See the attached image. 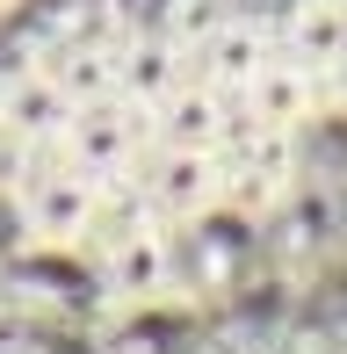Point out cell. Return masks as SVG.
I'll list each match as a JSON object with an SVG mask.
<instances>
[{
  "label": "cell",
  "mask_w": 347,
  "mask_h": 354,
  "mask_svg": "<svg viewBox=\"0 0 347 354\" xmlns=\"http://www.w3.org/2000/svg\"><path fill=\"white\" fill-rule=\"evenodd\" d=\"M87 275L109 311H145V304L181 289V232H138V239H116V246H94Z\"/></svg>",
  "instance_id": "1"
},
{
  "label": "cell",
  "mask_w": 347,
  "mask_h": 354,
  "mask_svg": "<svg viewBox=\"0 0 347 354\" xmlns=\"http://www.w3.org/2000/svg\"><path fill=\"white\" fill-rule=\"evenodd\" d=\"M138 188H145L152 217L167 232H196V224L225 217V167H217V152H160L152 145L138 159Z\"/></svg>",
  "instance_id": "2"
},
{
  "label": "cell",
  "mask_w": 347,
  "mask_h": 354,
  "mask_svg": "<svg viewBox=\"0 0 347 354\" xmlns=\"http://www.w3.org/2000/svg\"><path fill=\"white\" fill-rule=\"evenodd\" d=\"M15 217H22V232L37 239V246L87 253V246H94V224H102V188L80 181L66 159H51V167L15 196Z\"/></svg>",
  "instance_id": "3"
},
{
  "label": "cell",
  "mask_w": 347,
  "mask_h": 354,
  "mask_svg": "<svg viewBox=\"0 0 347 354\" xmlns=\"http://www.w3.org/2000/svg\"><path fill=\"white\" fill-rule=\"evenodd\" d=\"M217 167H225V210L268 217V210L290 203L297 138H282V131H232L225 145H217Z\"/></svg>",
  "instance_id": "4"
},
{
  "label": "cell",
  "mask_w": 347,
  "mask_h": 354,
  "mask_svg": "<svg viewBox=\"0 0 347 354\" xmlns=\"http://www.w3.org/2000/svg\"><path fill=\"white\" fill-rule=\"evenodd\" d=\"M58 159H66L80 181H94V188L131 181L138 159H145V116H138L131 102L80 109V116H73V131H66V145H58Z\"/></svg>",
  "instance_id": "5"
},
{
  "label": "cell",
  "mask_w": 347,
  "mask_h": 354,
  "mask_svg": "<svg viewBox=\"0 0 347 354\" xmlns=\"http://www.w3.org/2000/svg\"><path fill=\"white\" fill-rule=\"evenodd\" d=\"M275 58H282V51H275V29H268L261 15L232 8V22L217 29V37L203 44V51L188 58V66H196V80H203V87H217V94L232 102V94H246V87H254L268 66H275Z\"/></svg>",
  "instance_id": "6"
},
{
  "label": "cell",
  "mask_w": 347,
  "mask_h": 354,
  "mask_svg": "<svg viewBox=\"0 0 347 354\" xmlns=\"http://www.w3.org/2000/svg\"><path fill=\"white\" fill-rule=\"evenodd\" d=\"M225 138H232V102L217 87H203V80L174 87L145 116V152L152 145H160V152H217Z\"/></svg>",
  "instance_id": "7"
},
{
  "label": "cell",
  "mask_w": 347,
  "mask_h": 354,
  "mask_svg": "<svg viewBox=\"0 0 347 354\" xmlns=\"http://www.w3.org/2000/svg\"><path fill=\"white\" fill-rule=\"evenodd\" d=\"M188 80H196V66H188V51H174V37H160V29H123L116 37V94L138 116H152Z\"/></svg>",
  "instance_id": "8"
},
{
  "label": "cell",
  "mask_w": 347,
  "mask_h": 354,
  "mask_svg": "<svg viewBox=\"0 0 347 354\" xmlns=\"http://www.w3.org/2000/svg\"><path fill=\"white\" fill-rule=\"evenodd\" d=\"M73 116H80V109H73V94L58 87L44 66L0 87V138H15V145L58 152V145H66V131H73Z\"/></svg>",
  "instance_id": "9"
},
{
  "label": "cell",
  "mask_w": 347,
  "mask_h": 354,
  "mask_svg": "<svg viewBox=\"0 0 347 354\" xmlns=\"http://www.w3.org/2000/svg\"><path fill=\"white\" fill-rule=\"evenodd\" d=\"M275 51L290 73L304 80H326L347 58V0H297L290 22L275 29Z\"/></svg>",
  "instance_id": "10"
},
{
  "label": "cell",
  "mask_w": 347,
  "mask_h": 354,
  "mask_svg": "<svg viewBox=\"0 0 347 354\" xmlns=\"http://www.w3.org/2000/svg\"><path fill=\"white\" fill-rule=\"evenodd\" d=\"M311 109H319V80L290 73L275 58L246 94H232V131H282V138H297L311 123Z\"/></svg>",
  "instance_id": "11"
},
{
  "label": "cell",
  "mask_w": 347,
  "mask_h": 354,
  "mask_svg": "<svg viewBox=\"0 0 347 354\" xmlns=\"http://www.w3.org/2000/svg\"><path fill=\"white\" fill-rule=\"evenodd\" d=\"M37 66L73 94V109H102V102H123L116 94V37H80V44H51L37 51Z\"/></svg>",
  "instance_id": "12"
},
{
  "label": "cell",
  "mask_w": 347,
  "mask_h": 354,
  "mask_svg": "<svg viewBox=\"0 0 347 354\" xmlns=\"http://www.w3.org/2000/svg\"><path fill=\"white\" fill-rule=\"evenodd\" d=\"M232 8H239V0H160V37H174V51L196 58L203 44L232 22Z\"/></svg>",
  "instance_id": "13"
},
{
  "label": "cell",
  "mask_w": 347,
  "mask_h": 354,
  "mask_svg": "<svg viewBox=\"0 0 347 354\" xmlns=\"http://www.w3.org/2000/svg\"><path fill=\"white\" fill-rule=\"evenodd\" d=\"M196 354H275V347H261V340H246V333H217V340H203Z\"/></svg>",
  "instance_id": "14"
},
{
  "label": "cell",
  "mask_w": 347,
  "mask_h": 354,
  "mask_svg": "<svg viewBox=\"0 0 347 354\" xmlns=\"http://www.w3.org/2000/svg\"><path fill=\"white\" fill-rule=\"evenodd\" d=\"M275 354H347V333H311V340H290Z\"/></svg>",
  "instance_id": "15"
}]
</instances>
